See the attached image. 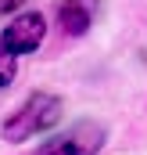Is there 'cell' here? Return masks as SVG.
Listing matches in <instances>:
<instances>
[{"label": "cell", "mask_w": 147, "mask_h": 155, "mask_svg": "<svg viewBox=\"0 0 147 155\" xmlns=\"http://www.w3.org/2000/svg\"><path fill=\"white\" fill-rule=\"evenodd\" d=\"M61 119V101L50 94H33L14 116L4 123V141H29L43 130H50Z\"/></svg>", "instance_id": "1"}, {"label": "cell", "mask_w": 147, "mask_h": 155, "mask_svg": "<svg viewBox=\"0 0 147 155\" xmlns=\"http://www.w3.org/2000/svg\"><path fill=\"white\" fill-rule=\"evenodd\" d=\"M104 141V130L97 123H79L75 130L61 134V137H50L43 148H36L33 155H97Z\"/></svg>", "instance_id": "2"}, {"label": "cell", "mask_w": 147, "mask_h": 155, "mask_svg": "<svg viewBox=\"0 0 147 155\" xmlns=\"http://www.w3.org/2000/svg\"><path fill=\"white\" fill-rule=\"evenodd\" d=\"M43 33H47L43 15L29 11V15H18V18L0 33V47H7L14 58H18V54H33L39 47V40H43Z\"/></svg>", "instance_id": "3"}, {"label": "cell", "mask_w": 147, "mask_h": 155, "mask_svg": "<svg viewBox=\"0 0 147 155\" xmlns=\"http://www.w3.org/2000/svg\"><path fill=\"white\" fill-rule=\"evenodd\" d=\"M90 7H93V0H61L58 4V22L65 25V33H86V25H90Z\"/></svg>", "instance_id": "4"}, {"label": "cell", "mask_w": 147, "mask_h": 155, "mask_svg": "<svg viewBox=\"0 0 147 155\" xmlns=\"http://www.w3.org/2000/svg\"><path fill=\"white\" fill-rule=\"evenodd\" d=\"M11 79H14V54L7 47H0V90L11 87Z\"/></svg>", "instance_id": "5"}]
</instances>
